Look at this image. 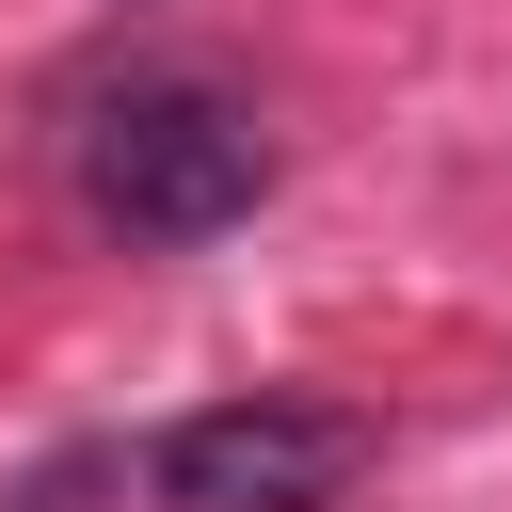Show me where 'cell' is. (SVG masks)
Segmentation results:
<instances>
[{
  "mask_svg": "<svg viewBox=\"0 0 512 512\" xmlns=\"http://www.w3.org/2000/svg\"><path fill=\"white\" fill-rule=\"evenodd\" d=\"M80 192H96V224H128V240L176 256V240H224L272 192V128L224 80H112L80 112Z\"/></svg>",
  "mask_w": 512,
  "mask_h": 512,
  "instance_id": "cell-1",
  "label": "cell"
},
{
  "mask_svg": "<svg viewBox=\"0 0 512 512\" xmlns=\"http://www.w3.org/2000/svg\"><path fill=\"white\" fill-rule=\"evenodd\" d=\"M368 480V416H336V400H208V416H176L160 448H144V496L160 512H336Z\"/></svg>",
  "mask_w": 512,
  "mask_h": 512,
  "instance_id": "cell-2",
  "label": "cell"
}]
</instances>
